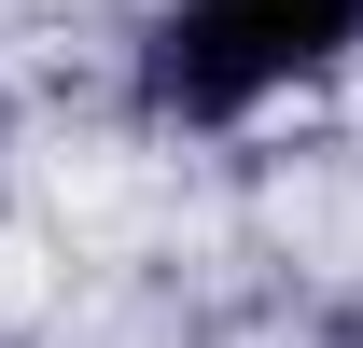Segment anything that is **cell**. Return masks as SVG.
I'll return each instance as SVG.
<instances>
[{
	"mask_svg": "<svg viewBox=\"0 0 363 348\" xmlns=\"http://www.w3.org/2000/svg\"><path fill=\"white\" fill-rule=\"evenodd\" d=\"M350 42H363V0H182L168 28H154L140 98L182 112V126H224V112L279 98L294 70H321V56H350Z\"/></svg>",
	"mask_w": 363,
	"mask_h": 348,
	"instance_id": "6da1fadb",
	"label": "cell"
},
{
	"mask_svg": "<svg viewBox=\"0 0 363 348\" xmlns=\"http://www.w3.org/2000/svg\"><path fill=\"white\" fill-rule=\"evenodd\" d=\"M335 348H363V335H335Z\"/></svg>",
	"mask_w": 363,
	"mask_h": 348,
	"instance_id": "7a4b0ae2",
	"label": "cell"
}]
</instances>
